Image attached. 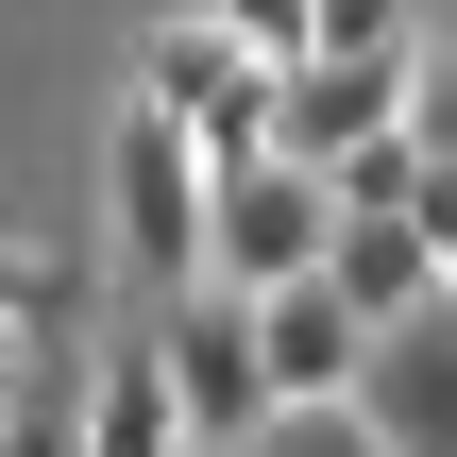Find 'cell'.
I'll return each mask as SVG.
<instances>
[{
  "mask_svg": "<svg viewBox=\"0 0 457 457\" xmlns=\"http://www.w3.org/2000/svg\"><path fill=\"white\" fill-rule=\"evenodd\" d=\"M407 136H424V153L457 170V68H424V102H407Z\"/></svg>",
  "mask_w": 457,
  "mask_h": 457,
  "instance_id": "4fadbf2b",
  "label": "cell"
},
{
  "mask_svg": "<svg viewBox=\"0 0 457 457\" xmlns=\"http://www.w3.org/2000/svg\"><path fill=\"white\" fill-rule=\"evenodd\" d=\"M339 254V170L322 153H254L220 170V237H204V288H288Z\"/></svg>",
  "mask_w": 457,
  "mask_h": 457,
  "instance_id": "3957f363",
  "label": "cell"
},
{
  "mask_svg": "<svg viewBox=\"0 0 457 457\" xmlns=\"http://www.w3.org/2000/svg\"><path fill=\"white\" fill-rule=\"evenodd\" d=\"M220 17H237L271 68H305V51H322V0H220Z\"/></svg>",
  "mask_w": 457,
  "mask_h": 457,
  "instance_id": "9c48e42d",
  "label": "cell"
},
{
  "mask_svg": "<svg viewBox=\"0 0 457 457\" xmlns=\"http://www.w3.org/2000/svg\"><path fill=\"white\" fill-rule=\"evenodd\" d=\"M136 102H170L220 170H254V153H288V68L220 17V0H187V17H153V51H136Z\"/></svg>",
  "mask_w": 457,
  "mask_h": 457,
  "instance_id": "7a4b0ae2",
  "label": "cell"
},
{
  "mask_svg": "<svg viewBox=\"0 0 457 457\" xmlns=\"http://www.w3.org/2000/svg\"><path fill=\"white\" fill-rule=\"evenodd\" d=\"M85 457H204L187 373H170V322H153V339H119V356H85Z\"/></svg>",
  "mask_w": 457,
  "mask_h": 457,
  "instance_id": "52a82bcc",
  "label": "cell"
},
{
  "mask_svg": "<svg viewBox=\"0 0 457 457\" xmlns=\"http://www.w3.org/2000/svg\"><path fill=\"white\" fill-rule=\"evenodd\" d=\"M322 51H424L407 0H322Z\"/></svg>",
  "mask_w": 457,
  "mask_h": 457,
  "instance_id": "8fae6325",
  "label": "cell"
},
{
  "mask_svg": "<svg viewBox=\"0 0 457 457\" xmlns=\"http://www.w3.org/2000/svg\"><path fill=\"white\" fill-rule=\"evenodd\" d=\"M356 424H373L390 457H457V305L373 339V390H356Z\"/></svg>",
  "mask_w": 457,
  "mask_h": 457,
  "instance_id": "ba28073f",
  "label": "cell"
},
{
  "mask_svg": "<svg viewBox=\"0 0 457 457\" xmlns=\"http://www.w3.org/2000/svg\"><path fill=\"white\" fill-rule=\"evenodd\" d=\"M373 305L339 288V271H288V288H254V356H271V407H356L373 390Z\"/></svg>",
  "mask_w": 457,
  "mask_h": 457,
  "instance_id": "277c9868",
  "label": "cell"
},
{
  "mask_svg": "<svg viewBox=\"0 0 457 457\" xmlns=\"http://www.w3.org/2000/svg\"><path fill=\"white\" fill-rule=\"evenodd\" d=\"M0 457H85V390H51V407H0Z\"/></svg>",
  "mask_w": 457,
  "mask_h": 457,
  "instance_id": "30bf717a",
  "label": "cell"
},
{
  "mask_svg": "<svg viewBox=\"0 0 457 457\" xmlns=\"http://www.w3.org/2000/svg\"><path fill=\"white\" fill-rule=\"evenodd\" d=\"M288 424H305V441H288V457H390V441H373V424H356V407H288Z\"/></svg>",
  "mask_w": 457,
  "mask_h": 457,
  "instance_id": "7c38bea8",
  "label": "cell"
},
{
  "mask_svg": "<svg viewBox=\"0 0 457 457\" xmlns=\"http://www.w3.org/2000/svg\"><path fill=\"white\" fill-rule=\"evenodd\" d=\"M34 288H51V271H34V254H17V237H0V339H17V322H34Z\"/></svg>",
  "mask_w": 457,
  "mask_h": 457,
  "instance_id": "5bb4252c",
  "label": "cell"
},
{
  "mask_svg": "<svg viewBox=\"0 0 457 457\" xmlns=\"http://www.w3.org/2000/svg\"><path fill=\"white\" fill-rule=\"evenodd\" d=\"M170 373H187L204 457H237L254 424H288L271 407V356H254V288H170Z\"/></svg>",
  "mask_w": 457,
  "mask_h": 457,
  "instance_id": "5b68a950",
  "label": "cell"
},
{
  "mask_svg": "<svg viewBox=\"0 0 457 457\" xmlns=\"http://www.w3.org/2000/svg\"><path fill=\"white\" fill-rule=\"evenodd\" d=\"M407 102H424V51H305L288 68V153H373V136H407Z\"/></svg>",
  "mask_w": 457,
  "mask_h": 457,
  "instance_id": "8992f818",
  "label": "cell"
},
{
  "mask_svg": "<svg viewBox=\"0 0 457 457\" xmlns=\"http://www.w3.org/2000/svg\"><path fill=\"white\" fill-rule=\"evenodd\" d=\"M102 220H119V271L170 305V288H204V237H220V153L170 119V102H136L119 119V153H102Z\"/></svg>",
  "mask_w": 457,
  "mask_h": 457,
  "instance_id": "6da1fadb",
  "label": "cell"
}]
</instances>
